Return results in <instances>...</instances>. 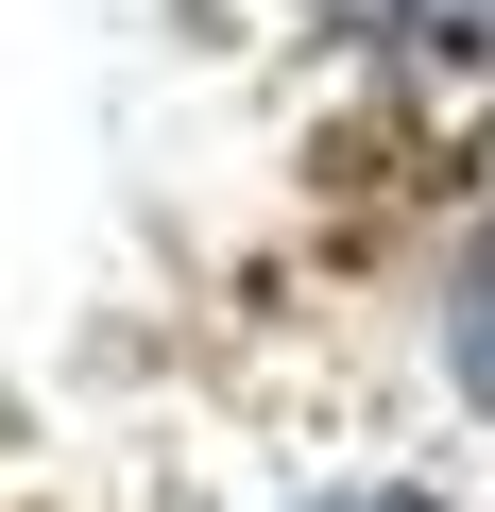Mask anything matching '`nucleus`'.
<instances>
[{
  "instance_id": "obj_1",
  "label": "nucleus",
  "mask_w": 495,
  "mask_h": 512,
  "mask_svg": "<svg viewBox=\"0 0 495 512\" xmlns=\"http://www.w3.org/2000/svg\"><path fill=\"white\" fill-rule=\"evenodd\" d=\"M444 376H461V410L495 427V222L444 256Z\"/></svg>"
},
{
  "instance_id": "obj_2",
  "label": "nucleus",
  "mask_w": 495,
  "mask_h": 512,
  "mask_svg": "<svg viewBox=\"0 0 495 512\" xmlns=\"http://www.w3.org/2000/svg\"><path fill=\"white\" fill-rule=\"evenodd\" d=\"M291 512H444V495H410V478H342V495H291Z\"/></svg>"
}]
</instances>
